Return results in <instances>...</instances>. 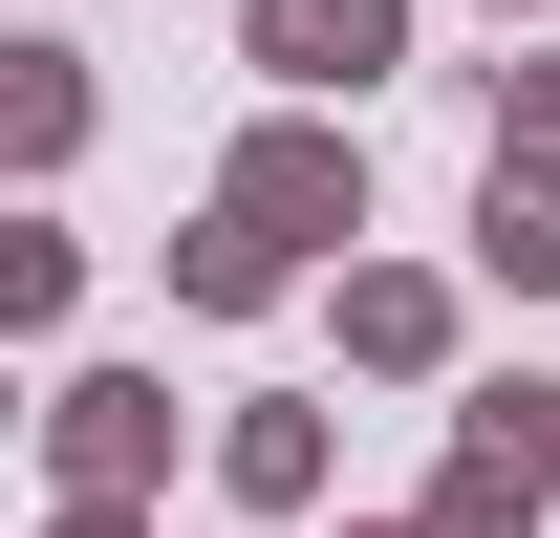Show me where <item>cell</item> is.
<instances>
[{"label":"cell","mask_w":560,"mask_h":538,"mask_svg":"<svg viewBox=\"0 0 560 538\" xmlns=\"http://www.w3.org/2000/svg\"><path fill=\"white\" fill-rule=\"evenodd\" d=\"M388 44V0H280V66H366Z\"/></svg>","instance_id":"6da1fadb"}]
</instances>
